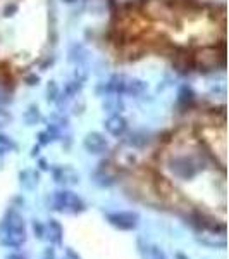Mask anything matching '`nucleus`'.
Returning a JSON list of instances; mask_svg holds the SVG:
<instances>
[{
	"label": "nucleus",
	"mask_w": 229,
	"mask_h": 259,
	"mask_svg": "<svg viewBox=\"0 0 229 259\" xmlns=\"http://www.w3.org/2000/svg\"><path fill=\"white\" fill-rule=\"evenodd\" d=\"M26 242V223L16 209L6 212V218L0 223V245L21 247Z\"/></svg>",
	"instance_id": "1"
},
{
	"label": "nucleus",
	"mask_w": 229,
	"mask_h": 259,
	"mask_svg": "<svg viewBox=\"0 0 229 259\" xmlns=\"http://www.w3.org/2000/svg\"><path fill=\"white\" fill-rule=\"evenodd\" d=\"M52 209L61 211V212H68V214H78L86 209L85 202L81 200V197H78L74 192L69 190H59L52 195Z\"/></svg>",
	"instance_id": "2"
},
{
	"label": "nucleus",
	"mask_w": 229,
	"mask_h": 259,
	"mask_svg": "<svg viewBox=\"0 0 229 259\" xmlns=\"http://www.w3.org/2000/svg\"><path fill=\"white\" fill-rule=\"evenodd\" d=\"M169 168L176 177L188 180L198 173L200 164H198L197 157H193V156H176L170 159Z\"/></svg>",
	"instance_id": "3"
},
{
	"label": "nucleus",
	"mask_w": 229,
	"mask_h": 259,
	"mask_svg": "<svg viewBox=\"0 0 229 259\" xmlns=\"http://www.w3.org/2000/svg\"><path fill=\"white\" fill-rule=\"evenodd\" d=\"M107 221L112 227L124 230V232H131L138 227L140 223V214L135 211H119V212H110L107 214Z\"/></svg>",
	"instance_id": "4"
},
{
	"label": "nucleus",
	"mask_w": 229,
	"mask_h": 259,
	"mask_svg": "<svg viewBox=\"0 0 229 259\" xmlns=\"http://www.w3.org/2000/svg\"><path fill=\"white\" fill-rule=\"evenodd\" d=\"M53 180L62 187H73L80 183V173L73 166H55L52 169Z\"/></svg>",
	"instance_id": "5"
},
{
	"label": "nucleus",
	"mask_w": 229,
	"mask_h": 259,
	"mask_svg": "<svg viewBox=\"0 0 229 259\" xmlns=\"http://www.w3.org/2000/svg\"><path fill=\"white\" fill-rule=\"evenodd\" d=\"M83 145L88 150L90 154H103L107 149H109V142H107L105 137L98 132H91L85 137L83 140Z\"/></svg>",
	"instance_id": "6"
},
{
	"label": "nucleus",
	"mask_w": 229,
	"mask_h": 259,
	"mask_svg": "<svg viewBox=\"0 0 229 259\" xmlns=\"http://www.w3.org/2000/svg\"><path fill=\"white\" fill-rule=\"evenodd\" d=\"M198 240L202 242V244L209 245V247H220L224 249L226 247V235H224V232L220 233H215V228H205L202 230V233L198 235Z\"/></svg>",
	"instance_id": "7"
},
{
	"label": "nucleus",
	"mask_w": 229,
	"mask_h": 259,
	"mask_svg": "<svg viewBox=\"0 0 229 259\" xmlns=\"http://www.w3.org/2000/svg\"><path fill=\"white\" fill-rule=\"evenodd\" d=\"M105 130L112 137H123L128 130V123L121 114H110L105 119Z\"/></svg>",
	"instance_id": "8"
},
{
	"label": "nucleus",
	"mask_w": 229,
	"mask_h": 259,
	"mask_svg": "<svg viewBox=\"0 0 229 259\" xmlns=\"http://www.w3.org/2000/svg\"><path fill=\"white\" fill-rule=\"evenodd\" d=\"M147 94V83L136 80V78H126L124 83L123 95H130V97H143Z\"/></svg>",
	"instance_id": "9"
},
{
	"label": "nucleus",
	"mask_w": 229,
	"mask_h": 259,
	"mask_svg": "<svg viewBox=\"0 0 229 259\" xmlns=\"http://www.w3.org/2000/svg\"><path fill=\"white\" fill-rule=\"evenodd\" d=\"M45 235L47 239L55 245H61L62 244V237H64V230H62L61 223L55 220H50L48 225L45 227Z\"/></svg>",
	"instance_id": "10"
},
{
	"label": "nucleus",
	"mask_w": 229,
	"mask_h": 259,
	"mask_svg": "<svg viewBox=\"0 0 229 259\" xmlns=\"http://www.w3.org/2000/svg\"><path fill=\"white\" fill-rule=\"evenodd\" d=\"M69 61L78 66H83L88 61V50L83 47L81 44H74L73 47L69 49Z\"/></svg>",
	"instance_id": "11"
},
{
	"label": "nucleus",
	"mask_w": 229,
	"mask_h": 259,
	"mask_svg": "<svg viewBox=\"0 0 229 259\" xmlns=\"http://www.w3.org/2000/svg\"><path fill=\"white\" fill-rule=\"evenodd\" d=\"M103 109H105L109 114H119L123 111V100H121L119 95L110 94V95H103Z\"/></svg>",
	"instance_id": "12"
},
{
	"label": "nucleus",
	"mask_w": 229,
	"mask_h": 259,
	"mask_svg": "<svg viewBox=\"0 0 229 259\" xmlns=\"http://www.w3.org/2000/svg\"><path fill=\"white\" fill-rule=\"evenodd\" d=\"M38 178H40V175L36 173V171H33V169H24V171H21V173H19V182L26 190L35 189V187L38 185Z\"/></svg>",
	"instance_id": "13"
},
{
	"label": "nucleus",
	"mask_w": 229,
	"mask_h": 259,
	"mask_svg": "<svg viewBox=\"0 0 229 259\" xmlns=\"http://www.w3.org/2000/svg\"><path fill=\"white\" fill-rule=\"evenodd\" d=\"M81 87H83V80H78L76 76H74V80L66 83L64 92H62V99H64V102H68V100L76 97L78 92L81 90Z\"/></svg>",
	"instance_id": "14"
},
{
	"label": "nucleus",
	"mask_w": 229,
	"mask_h": 259,
	"mask_svg": "<svg viewBox=\"0 0 229 259\" xmlns=\"http://www.w3.org/2000/svg\"><path fill=\"white\" fill-rule=\"evenodd\" d=\"M12 150H16V142L12 140L11 137L0 133V156H4V154H7V152H12Z\"/></svg>",
	"instance_id": "15"
},
{
	"label": "nucleus",
	"mask_w": 229,
	"mask_h": 259,
	"mask_svg": "<svg viewBox=\"0 0 229 259\" xmlns=\"http://www.w3.org/2000/svg\"><path fill=\"white\" fill-rule=\"evenodd\" d=\"M40 111H38V107H35V106H30L28 107V111L24 112V119H26V123L28 124H35L36 121H40Z\"/></svg>",
	"instance_id": "16"
},
{
	"label": "nucleus",
	"mask_w": 229,
	"mask_h": 259,
	"mask_svg": "<svg viewBox=\"0 0 229 259\" xmlns=\"http://www.w3.org/2000/svg\"><path fill=\"white\" fill-rule=\"evenodd\" d=\"M148 142L147 135H143V133H131L130 139H128V144L130 145H135V147H141V145H145Z\"/></svg>",
	"instance_id": "17"
},
{
	"label": "nucleus",
	"mask_w": 229,
	"mask_h": 259,
	"mask_svg": "<svg viewBox=\"0 0 229 259\" xmlns=\"http://www.w3.org/2000/svg\"><path fill=\"white\" fill-rule=\"evenodd\" d=\"M145 259H165V256H164V252H162V250H160L159 247L152 245V247H148V249H147Z\"/></svg>",
	"instance_id": "18"
},
{
	"label": "nucleus",
	"mask_w": 229,
	"mask_h": 259,
	"mask_svg": "<svg viewBox=\"0 0 229 259\" xmlns=\"http://www.w3.org/2000/svg\"><path fill=\"white\" fill-rule=\"evenodd\" d=\"M12 121V116H11V112H7L6 109H0V128H4V126H7Z\"/></svg>",
	"instance_id": "19"
},
{
	"label": "nucleus",
	"mask_w": 229,
	"mask_h": 259,
	"mask_svg": "<svg viewBox=\"0 0 229 259\" xmlns=\"http://www.w3.org/2000/svg\"><path fill=\"white\" fill-rule=\"evenodd\" d=\"M57 94H59V89H57L55 83H50L48 85V90H47V95H48V100H55L57 99Z\"/></svg>",
	"instance_id": "20"
},
{
	"label": "nucleus",
	"mask_w": 229,
	"mask_h": 259,
	"mask_svg": "<svg viewBox=\"0 0 229 259\" xmlns=\"http://www.w3.org/2000/svg\"><path fill=\"white\" fill-rule=\"evenodd\" d=\"M33 230H35V235L38 237V239H43V235H45V227L40 223V221H35V223H33Z\"/></svg>",
	"instance_id": "21"
},
{
	"label": "nucleus",
	"mask_w": 229,
	"mask_h": 259,
	"mask_svg": "<svg viewBox=\"0 0 229 259\" xmlns=\"http://www.w3.org/2000/svg\"><path fill=\"white\" fill-rule=\"evenodd\" d=\"M62 259H81V256L74 249H69L68 247V249L64 250V256H62Z\"/></svg>",
	"instance_id": "22"
},
{
	"label": "nucleus",
	"mask_w": 229,
	"mask_h": 259,
	"mask_svg": "<svg viewBox=\"0 0 229 259\" xmlns=\"http://www.w3.org/2000/svg\"><path fill=\"white\" fill-rule=\"evenodd\" d=\"M7 259H26V257L21 256V254H11V256H7Z\"/></svg>",
	"instance_id": "23"
},
{
	"label": "nucleus",
	"mask_w": 229,
	"mask_h": 259,
	"mask_svg": "<svg viewBox=\"0 0 229 259\" xmlns=\"http://www.w3.org/2000/svg\"><path fill=\"white\" fill-rule=\"evenodd\" d=\"M176 257H178V259H188V257H185V256H183V254H178Z\"/></svg>",
	"instance_id": "24"
}]
</instances>
